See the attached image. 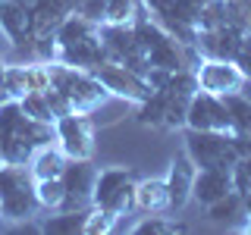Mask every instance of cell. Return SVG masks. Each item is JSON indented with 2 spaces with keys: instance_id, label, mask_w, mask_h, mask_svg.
Here are the masks:
<instances>
[{
  "instance_id": "obj_17",
  "label": "cell",
  "mask_w": 251,
  "mask_h": 235,
  "mask_svg": "<svg viewBox=\"0 0 251 235\" xmlns=\"http://www.w3.org/2000/svg\"><path fill=\"white\" fill-rule=\"evenodd\" d=\"M88 213H91V207H82V210H50V216L41 219L38 232H50V235H85Z\"/></svg>"
},
{
  "instance_id": "obj_22",
  "label": "cell",
  "mask_w": 251,
  "mask_h": 235,
  "mask_svg": "<svg viewBox=\"0 0 251 235\" xmlns=\"http://www.w3.org/2000/svg\"><path fill=\"white\" fill-rule=\"evenodd\" d=\"M35 191H38V204L41 210H60L63 207V198H66V188H63V179H38L35 182Z\"/></svg>"
},
{
  "instance_id": "obj_23",
  "label": "cell",
  "mask_w": 251,
  "mask_h": 235,
  "mask_svg": "<svg viewBox=\"0 0 251 235\" xmlns=\"http://www.w3.org/2000/svg\"><path fill=\"white\" fill-rule=\"evenodd\" d=\"M185 229H188L185 223H176V219H163L157 213H148L132 232H135V235H176V232H185Z\"/></svg>"
},
{
  "instance_id": "obj_18",
  "label": "cell",
  "mask_w": 251,
  "mask_h": 235,
  "mask_svg": "<svg viewBox=\"0 0 251 235\" xmlns=\"http://www.w3.org/2000/svg\"><path fill=\"white\" fill-rule=\"evenodd\" d=\"M66 163H69V157L60 151V144L57 147L44 144V147H38L35 157L28 160V169H31V176H35V182H38V179H57V176H63Z\"/></svg>"
},
{
  "instance_id": "obj_37",
  "label": "cell",
  "mask_w": 251,
  "mask_h": 235,
  "mask_svg": "<svg viewBox=\"0 0 251 235\" xmlns=\"http://www.w3.org/2000/svg\"><path fill=\"white\" fill-rule=\"evenodd\" d=\"M0 219H3V210H0Z\"/></svg>"
},
{
  "instance_id": "obj_28",
  "label": "cell",
  "mask_w": 251,
  "mask_h": 235,
  "mask_svg": "<svg viewBox=\"0 0 251 235\" xmlns=\"http://www.w3.org/2000/svg\"><path fill=\"white\" fill-rule=\"evenodd\" d=\"M232 63L239 66V72L245 75V78L251 75V31H248V35H242V41H239V50H235Z\"/></svg>"
},
{
  "instance_id": "obj_25",
  "label": "cell",
  "mask_w": 251,
  "mask_h": 235,
  "mask_svg": "<svg viewBox=\"0 0 251 235\" xmlns=\"http://www.w3.org/2000/svg\"><path fill=\"white\" fill-rule=\"evenodd\" d=\"M3 88L13 100H22L28 94V66H6L3 72Z\"/></svg>"
},
{
  "instance_id": "obj_11",
  "label": "cell",
  "mask_w": 251,
  "mask_h": 235,
  "mask_svg": "<svg viewBox=\"0 0 251 235\" xmlns=\"http://www.w3.org/2000/svg\"><path fill=\"white\" fill-rule=\"evenodd\" d=\"M242 31L232 25H220V28H198L195 35V47L204 60H232L239 50Z\"/></svg>"
},
{
  "instance_id": "obj_4",
  "label": "cell",
  "mask_w": 251,
  "mask_h": 235,
  "mask_svg": "<svg viewBox=\"0 0 251 235\" xmlns=\"http://www.w3.org/2000/svg\"><path fill=\"white\" fill-rule=\"evenodd\" d=\"M135 172L126 166H107L98 169V182H94V207L107 210L110 216H126L135 201Z\"/></svg>"
},
{
  "instance_id": "obj_16",
  "label": "cell",
  "mask_w": 251,
  "mask_h": 235,
  "mask_svg": "<svg viewBox=\"0 0 251 235\" xmlns=\"http://www.w3.org/2000/svg\"><path fill=\"white\" fill-rule=\"evenodd\" d=\"M132 210H138V213H167L170 210L167 179H141V182L135 185Z\"/></svg>"
},
{
  "instance_id": "obj_2",
  "label": "cell",
  "mask_w": 251,
  "mask_h": 235,
  "mask_svg": "<svg viewBox=\"0 0 251 235\" xmlns=\"http://www.w3.org/2000/svg\"><path fill=\"white\" fill-rule=\"evenodd\" d=\"M47 72H50V88H57L63 97L73 104V110L82 113H94L104 100L110 97V91L98 82V75L88 69H75L66 63H47Z\"/></svg>"
},
{
  "instance_id": "obj_12",
  "label": "cell",
  "mask_w": 251,
  "mask_h": 235,
  "mask_svg": "<svg viewBox=\"0 0 251 235\" xmlns=\"http://www.w3.org/2000/svg\"><path fill=\"white\" fill-rule=\"evenodd\" d=\"M195 176H198V166L192 163V157L185 151H179L170 163L167 172V191H170V210H182L188 201H192V185Z\"/></svg>"
},
{
  "instance_id": "obj_34",
  "label": "cell",
  "mask_w": 251,
  "mask_h": 235,
  "mask_svg": "<svg viewBox=\"0 0 251 235\" xmlns=\"http://www.w3.org/2000/svg\"><path fill=\"white\" fill-rule=\"evenodd\" d=\"M245 207H248V213H251V191H245Z\"/></svg>"
},
{
  "instance_id": "obj_1",
  "label": "cell",
  "mask_w": 251,
  "mask_h": 235,
  "mask_svg": "<svg viewBox=\"0 0 251 235\" xmlns=\"http://www.w3.org/2000/svg\"><path fill=\"white\" fill-rule=\"evenodd\" d=\"M57 132L53 125L38 122L25 116L19 100H3L0 104V163H16V166H28L38 147L53 144Z\"/></svg>"
},
{
  "instance_id": "obj_27",
  "label": "cell",
  "mask_w": 251,
  "mask_h": 235,
  "mask_svg": "<svg viewBox=\"0 0 251 235\" xmlns=\"http://www.w3.org/2000/svg\"><path fill=\"white\" fill-rule=\"evenodd\" d=\"M232 182H235V191H251V157H242V160H235L232 166Z\"/></svg>"
},
{
  "instance_id": "obj_26",
  "label": "cell",
  "mask_w": 251,
  "mask_h": 235,
  "mask_svg": "<svg viewBox=\"0 0 251 235\" xmlns=\"http://www.w3.org/2000/svg\"><path fill=\"white\" fill-rule=\"evenodd\" d=\"M116 226V216H110L107 210H100V207H91V213H88V223H85V235H104L110 232Z\"/></svg>"
},
{
  "instance_id": "obj_19",
  "label": "cell",
  "mask_w": 251,
  "mask_h": 235,
  "mask_svg": "<svg viewBox=\"0 0 251 235\" xmlns=\"http://www.w3.org/2000/svg\"><path fill=\"white\" fill-rule=\"evenodd\" d=\"M207 216L214 219V223H223V226H235V223H242V219L248 223L245 194H242V191H229L226 198L207 204Z\"/></svg>"
},
{
  "instance_id": "obj_3",
  "label": "cell",
  "mask_w": 251,
  "mask_h": 235,
  "mask_svg": "<svg viewBox=\"0 0 251 235\" xmlns=\"http://www.w3.org/2000/svg\"><path fill=\"white\" fill-rule=\"evenodd\" d=\"M0 210H3V219H31L41 210L35 176L28 166L0 163Z\"/></svg>"
},
{
  "instance_id": "obj_5",
  "label": "cell",
  "mask_w": 251,
  "mask_h": 235,
  "mask_svg": "<svg viewBox=\"0 0 251 235\" xmlns=\"http://www.w3.org/2000/svg\"><path fill=\"white\" fill-rule=\"evenodd\" d=\"M185 154L198 169L204 166H235L232 154V132H201L185 129Z\"/></svg>"
},
{
  "instance_id": "obj_20",
  "label": "cell",
  "mask_w": 251,
  "mask_h": 235,
  "mask_svg": "<svg viewBox=\"0 0 251 235\" xmlns=\"http://www.w3.org/2000/svg\"><path fill=\"white\" fill-rule=\"evenodd\" d=\"M135 119L141 125H151V129H167V94L151 91V97H145L138 104Z\"/></svg>"
},
{
  "instance_id": "obj_8",
  "label": "cell",
  "mask_w": 251,
  "mask_h": 235,
  "mask_svg": "<svg viewBox=\"0 0 251 235\" xmlns=\"http://www.w3.org/2000/svg\"><path fill=\"white\" fill-rule=\"evenodd\" d=\"M63 198L60 210H82V207H94V182H98V166L91 160H69L63 169Z\"/></svg>"
},
{
  "instance_id": "obj_36",
  "label": "cell",
  "mask_w": 251,
  "mask_h": 235,
  "mask_svg": "<svg viewBox=\"0 0 251 235\" xmlns=\"http://www.w3.org/2000/svg\"><path fill=\"white\" fill-rule=\"evenodd\" d=\"M3 100H10V97H6V94H3V91H0V104H3Z\"/></svg>"
},
{
  "instance_id": "obj_13",
  "label": "cell",
  "mask_w": 251,
  "mask_h": 235,
  "mask_svg": "<svg viewBox=\"0 0 251 235\" xmlns=\"http://www.w3.org/2000/svg\"><path fill=\"white\" fill-rule=\"evenodd\" d=\"M229 191H235V182H232V169L229 166H204L198 169L195 176V185H192V198L198 204H214L220 198H226Z\"/></svg>"
},
{
  "instance_id": "obj_15",
  "label": "cell",
  "mask_w": 251,
  "mask_h": 235,
  "mask_svg": "<svg viewBox=\"0 0 251 235\" xmlns=\"http://www.w3.org/2000/svg\"><path fill=\"white\" fill-rule=\"evenodd\" d=\"M57 63H66V66H75V69H88V72H94L98 66L110 63L104 44H100V31L91 35V38H85V41H78V44L60 47V50H57Z\"/></svg>"
},
{
  "instance_id": "obj_33",
  "label": "cell",
  "mask_w": 251,
  "mask_h": 235,
  "mask_svg": "<svg viewBox=\"0 0 251 235\" xmlns=\"http://www.w3.org/2000/svg\"><path fill=\"white\" fill-rule=\"evenodd\" d=\"M3 72H6V63H0V91L6 94V88H3ZM6 97H10V94H6Z\"/></svg>"
},
{
  "instance_id": "obj_6",
  "label": "cell",
  "mask_w": 251,
  "mask_h": 235,
  "mask_svg": "<svg viewBox=\"0 0 251 235\" xmlns=\"http://www.w3.org/2000/svg\"><path fill=\"white\" fill-rule=\"evenodd\" d=\"M88 116L91 113L73 110V113L60 116V119L53 122L57 144L69 160H91V154H94V125H91Z\"/></svg>"
},
{
  "instance_id": "obj_32",
  "label": "cell",
  "mask_w": 251,
  "mask_h": 235,
  "mask_svg": "<svg viewBox=\"0 0 251 235\" xmlns=\"http://www.w3.org/2000/svg\"><path fill=\"white\" fill-rule=\"evenodd\" d=\"M242 94H245V97H251V75L242 82Z\"/></svg>"
},
{
  "instance_id": "obj_14",
  "label": "cell",
  "mask_w": 251,
  "mask_h": 235,
  "mask_svg": "<svg viewBox=\"0 0 251 235\" xmlns=\"http://www.w3.org/2000/svg\"><path fill=\"white\" fill-rule=\"evenodd\" d=\"M0 31L16 50L31 44V13L16 0H0Z\"/></svg>"
},
{
  "instance_id": "obj_7",
  "label": "cell",
  "mask_w": 251,
  "mask_h": 235,
  "mask_svg": "<svg viewBox=\"0 0 251 235\" xmlns=\"http://www.w3.org/2000/svg\"><path fill=\"white\" fill-rule=\"evenodd\" d=\"M94 75L110 91V97H123V100H132V104H141L154 91L145 75H138L135 69L123 66V63H104V66L94 69Z\"/></svg>"
},
{
  "instance_id": "obj_9",
  "label": "cell",
  "mask_w": 251,
  "mask_h": 235,
  "mask_svg": "<svg viewBox=\"0 0 251 235\" xmlns=\"http://www.w3.org/2000/svg\"><path fill=\"white\" fill-rule=\"evenodd\" d=\"M185 129H201V132H232V119L226 110L223 97L207 91H198L188 104V116H185Z\"/></svg>"
},
{
  "instance_id": "obj_35",
  "label": "cell",
  "mask_w": 251,
  "mask_h": 235,
  "mask_svg": "<svg viewBox=\"0 0 251 235\" xmlns=\"http://www.w3.org/2000/svg\"><path fill=\"white\" fill-rule=\"evenodd\" d=\"M245 229H248V232H251V213H248V223H245Z\"/></svg>"
},
{
  "instance_id": "obj_10",
  "label": "cell",
  "mask_w": 251,
  "mask_h": 235,
  "mask_svg": "<svg viewBox=\"0 0 251 235\" xmlns=\"http://www.w3.org/2000/svg\"><path fill=\"white\" fill-rule=\"evenodd\" d=\"M195 72H198L201 91L217 94V97L242 91V82H245V75L239 72V66H235L232 60H201V66L195 69Z\"/></svg>"
},
{
  "instance_id": "obj_31",
  "label": "cell",
  "mask_w": 251,
  "mask_h": 235,
  "mask_svg": "<svg viewBox=\"0 0 251 235\" xmlns=\"http://www.w3.org/2000/svg\"><path fill=\"white\" fill-rule=\"evenodd\" d=\"M179 3H182V6H185V10H188V13H192V16H195V19H198V13H201V10H204V6H207V3H210V0H179Z\"/></svg>"
},
{
  "instance_id": "obj_21",
  "label": "cell",
  "mask_w": 251,
  "mask_h": 235,
  "mask_svg": "<svg viewBox=\"0 0 251 235\" xmlns=\"http://www.w3.org/2000/svg\"><path fill=\"white\" fill-rule=\"evenodd\" d=\"M226 110L232 119V132H251V97H245L242 91H232L223 97Z\"/></svg>"
},
{
  "instance_id": "obj_29",
  "label": "cell",
  "mask_w": 251,
  "mask_h": 235,
  "mask_svg": "<svg viewBox=\"0 0 251 235\" xmlns=\"http://www.w3.org/2000/svg\"><path fill=\"white\" fill-rule=\"evenodd\" d=\"M78 16H85V19H91V22H104V16H107V0H82L78 3Z\"/></svg>"
},
{
  "instance_id": "obj_24",
  "label": "cell",
  "mask_w": 251,
  "mask_h": 235,
  "mask_svg": "<svg viewBox=\"0 0 251 235\" xmlns=\"http://www.w3.org/2000/svg\"><path fill=\"white\" fill-rule=\"evenodd\" d=\"M19 104H22V110H25V116H31V119L47 122V125L57 122V116H53L50 104H47V94H44V91H31V94H25Z\"/></svg>"
},
{
  "instance_id": "obj_30",
  "label": "cell",
  "mask_w": 251,
  "mask_h": 235,
  "mask_svg": "<svg viewBox=\"0 0 251 235\" xmlns=\"http://www.w3.org/2000/svg\"><path fill=\"white\" fill-rule=\"evenodd\" d=\"M232 154L235 160L251 157V132H232Z\"/></svg>"
}]
</instances>
